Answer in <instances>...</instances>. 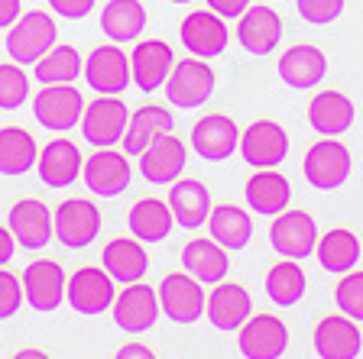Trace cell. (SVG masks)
Listing matches in <instances>:
<instances>
[{"instance_id":"d6a6232c","label":"cell","mask_w":363,"mask_h":359,"mask_svg":"<svg viewBox=\"0 0 363 359\" xmlns=\"http://www.w3.org/2000/svg\"><path fill=\"white\" fill-rule=\"evenodd\" d=\"M127 227L140 243H162V239L172 237L175 217H172V210H169V201L140 198V201H133V207L127 210Z\"/></svg>"},{"instance_id":"30bf717a","label":"cell","mask_w":363,"mask_h":359,"mask_svg":"<svg viewBox=\"0 0 363 359\" xmlns=\"http://www.w3.org/2000/svg\"><path fill=\"white\" fill-rule=\"evenodd\" d=\"M179 39L189 55L211 62L227 52L230 30H227L224 16H218L214 10H191V13H185V20L179 26Z\"/></svg>"},{"instance_id":"3957f363","label":"cell","mask_w":363,"mask_h":359,"mask_svg":"<svg viewBox=\"0 0 363 359\" xmlns=\"http://www.w3.org/2000/svg\"><path fill=\"white\" fill-rule=\"evenodd\" d=\"M59 39V26L45 10H30L10 26L7 33V55L16 65H36Z\"/></svg>"},{"instance_id":"d4e9b609","label":"cell","mask_w":363,"mask_h":359,"mask_svg":"<svg viewBox=\"0 0 363 359\" xmlns=\"http://www.w3.org/2000/svg\"><path fill=\"white\" fill-rule=\"evenodd\" d=\"M243 198H247L250 214L259 217H276L292 204V185L282 172L276 169H257L243 185Z\"/></svg>"},{"instance_id":"74e56055","label":"cell","mask_w":363,"mask_h":359,"mask_svg":"<svg viewBox=\"0 0 363 359\" xmlns=\"http://www.w3.org/2000/svg\"><path fill=\"white\" fill-rule=\"evenodd\" d=\"M33 75L39 84H75L78 75H84V62L75 45L55 42L43 59L33 65Z\"/></svg>"},{"instance_id":"4316f807","label":"cell","mask_w":363,"mask_h":359,"mask_svg":"<svg viewBox=\"0 0 363 359\" xmlns=\"http://www.w3.org/2000/svg\"><path fill=\"white\" fill-rule=\"evenodd\" d=\"M169 210L175 217V227L182 230H198V227L208 224L214 210V201H211V191L204 188V181L198 178H179L169 185Z\"/></svg>"},{"instance_id":"bcb514c9","label":"cell","mask_w":363,"mask_h":359,"mask_svg":"<svg viewBox=\"0 0 363 359\" xmlns=\"http://www.w3.org/2000/svg\"><path fill=\"white\" fill-rule=\"evenodd\" d=\"M113 359H156V353L146 343H123L121 350L113 353Z\"/></svg>"},{"instance_id":"e575fe53","label":"cell","mask_w":363,"mask_h":359,"mask_svg":"<svg viewBox=\"0 0 363 359\" xmlns=\"http://www.w3.org/2000/svg\"><path fill=\"white\" fill-rule=\"evenodd\" d=\"M101 30L111 42H136L146 30V7L140 0H107L101 10Z\"/></svg>"},{"instance_id":"ba28073f","label":"cell","mask_w":363,"mask_h":359,"mask_svg":"<svg viewBox=\"0 0 363 359\" xmlns=\"http://www.w3.org/2000/svg\"><path fill=\"white\" fill-rule=\"evenodd\" d=\"M318 237L321 233H318V224L308 210H282L269 224V246L282 259H308L318 246Z\"/></svg>"},{"instance_id":"836d02e7","label":"cell","mask_w":363,"mask_h":359,"mask_svg":"<svg viewBox=\"0 0 363 359\" xmlns=\"http://www.w3.org/2000/svg\"><path fill=\"white\" fill-rule=\"evenodd\" d=\"M208 233L214 243L227 249V253H240L253 239V217L250 207H237V204H218L208 217Z\"/></svg>"},{"instance_id":"8fae6325","label":"cell","mask_w":363,"mask_h":359,"mask_svg":"<svg viewBox=\"0 0 363 359\" xmlns=\"http://www.w3.org/2000/svg\"><path fill=\"white\" fill-rule=\"evenodd\" d=\"M111 311H113V324H117L123 334H130V337H140V334L152 330L156 321L162 317L156 288H150L146 282L123 285V292H117Z\"/></svg>"},{"instance_id":"f1b7e54d","label":"cell","mask_w":363,"mask_h":359,"mask_svg":"<svg viewBox=\"0 0 363 359\" xmlns=\"http://www.w3.org/2000/svg\"><path fill=\"white\" fill-rule=\"evenodd\" d=\"M101 266H104V272L117 285H133V282H143L146 272H150V253L130 233V237H117L107 243L104 253H101Z\"/></svg>"},{"instance_id":"ac0fdd59","label":"cell","mask_w":363,"mask_h":359,"mask_svg":"<svg viewBox=\"0 0 363 359\" xmlns=\"http://www.w3.org/2000/svg\"><path fill=\"white\" fill-rule=\"evenodd\" d=\"M84 188L94 198H117L123 195L133 181V165L127 152L117 149H98L91 159H84Z\"/></svg>"},{"instance_id":"52a82bcc","label":"cell","mask_w":363,"mask_h":359,"mask_svg":"<svg viewBox=\"0 0 363 359\" xmlns=\"http://www.w3.org/2000/svg\"><path fill=\"white\" fill-rule=\"evenodd\" d=\"M159 295V307L162 317L175 324H195L204 317V304H208V292L198 278H191L189 272H169L156 288Z\"/></svg>"},{"instance_id":"681fc988","label":"cell","mask_w":363,"mask_h":359,"mask_svg":"<svg viewBox=\"0 0 363 359\" xmlns=\"http://www.w3.org/2000/svg\"><path fill=\"white\" fill-rule=\"evenodd\" d=\"M169 4H179V7H185V4H195V0H169Z\"/></svg>"},{"instance_id":"6da1fadb","label":"cell","mask_w":363,"mask_h":359,"mask_svg":"<svg viewBox=\"0 0 363 359\" xmlns=\"http://www.w3.org/2000/svg\"><path fill=\"white\" fill-rule=\"evenodd\" d=\"M214 88H218V72L211 68L208 59H179L172 68L169 81L162 84L166 91V101L179 110H198L208 101L214 98Z\"/></svg>"},{"instance_id":"9a60e30c","label":"cell","mask_w":363,"mask_h":359,"mask_svg":"<svg viewBox=\"0 0 363 359\" xmlns=\"http://www.w3.org/2000/svg\"><path fill=\"white\" fill-rule=\"evenodd\" d=\"M175 49L166 39H136L133 52H130V75H133V88L152 94L169 81L175 68Z\"/></svg>"},{"instance_id":"4dcf8cb0","label":"cell","mask_w":363,"mask_h":359,"mask_svg":"<svg viewBox=\"0 0 363 359\" xmlns=\"http://www.w3.org/2000/svg\"><path fill=\"white\" fill-rule=\"evenodd\" d=\"M315 256H318V266L331 275H347L360 266V256H363V246H360V237L347 227H334V230L321 233L318 237V246H315Z\"/></svg>"},{"instance_id":"ee69618b","label":"cell","mask_w":363,"mask_h":359,"mask_svg":"<svg viewBox=\"0 0 363 359\" xmlns=\"http://www.w3.org/2000/svg\"><path fill=\"white\" fill-rule=\"evenodd\" d=\"M250 4H253V0H208V10H214V13L224 16V20H240L250 10Z\"/></svg>"},{"instance_id":"8992f818","label":"cell","mask_w":363,"mask_h":359,"mask_svg":"<svg viewBox=\"0 0 363 359\" xmlns=\"http://www.w3.org/2000/svg\"><path fill=\"white\" fill-rule=\"evenodd\" d=\"M113 298H117V282L104 272V266H82L68 275L65 301L82 317H98L111 311Z\"/></svg>"},{"instance_id":"277c9868","label":"cell","mask_w":363,"mask_h":359,"mask_svg":"<svg viewBox=\"0 0 363 359\" xmlns=\"http://www.w3.org/2000/svg\"><path fill=\"white\" fill-rule=\"evenodd\" d=\"M127 123H130V107L121 98L98 94L91 104H84L78 127H82V136L94 149H113V146H121Z\"/></svg>"},{"instance_id":"8d00e7d4","label":"cell","mask_w":363,"mask_h":359,"mask_svg":"<svg viewBox=\"0 0 363 359\" xmlns=\"http://www.w3.org/2000/svg\"><path fill=\"white\" fill-rule=\"evenodd\" d=\"M308 292V275L295 259H279L266 272V298L279 307H295Z\"/></svg>"},{"instance_id":"9c48e42d","label":"cell","mask_w":363,"mask_h":359,"mask_svg":"<svg viewBox=\"0 0 363 359\" xmlns=\"http://www.w3.org/2000/svg\"><path fill=\"white\" fill-rule=\"evenodd\" d=\"M55 239L65 249H88L101 233V207L88 198H68L52 214Z\"/></svg>"},{"instance_id":"d590c367","label":"cell","mask_w":363,"mask_h":359,"mask_svg":"<svg viewBox=\"0 0 363 359\" xmlns=\"http://www.w3.org/2000/svg\"><path fill=\"white\" fill-rule=\"evenodd\" d=\"M39 162V146L23 127L0 130V175H26Z\"/></svg>"},{"instance_id":"7bdbcfd3","label":"cell","mask_w":363,"mask_h":359,"mask_svg":"<svg viewBox=\"0 0 363 359\" xmlns=\"http://www.w3.org/2000/svg\"><path fill=\"white\" fill-rule=\"evenodd\" d=\"M55 16H65V20H84L91 10L98 7V0H49Z\"/></svg>"},{"instance_id":"83f0119b","label":"cell","mask_w":363,"mask_h":359,"mask_svg":"<svg viewBox=\"0 0 363 359\" xmlns=\"http://www.w3.org/2000/svg\"><path fill=\"white\" fill-rule=\"evenodd\" d=\"M172 130H175V113L169 107L143 104L130 113V123H127V133H123L121 146L130 159H140V152H146L159 136L172 133Z\"/></svg>"},{"instance_id":"484cf974","label":"cell","mask_w":363,"mask_h":359,"mask_svg":"<svg viewBox=\"0 0 363 359\" xmlns=\"http://www.w3.org/2000/svg\"><path fill=\"white\" fill-rule=\"evenodd\" d=\"M36 172L43 178L45 188H72L78 181V175L84 172V156L78 152V146L65 136L45 142L39 149Z\"/></svg>"},{"instance_id":"f35d334b","label":"cell","mask_w":363,"mask_h":359,"mask_svg":"<svg viewBox=\"0 0 363 359\" xmlns=\"http://www.w3.org/2000/svg\"><path fill=\"white\" fill-rule=\"evenodd\" d=\"M30 101V78L16 62L0 65V110H20Z\"/></svg>"},{"instance_id":"f546056e","label":"cell","mask_w":363,"mask_h":359,"mask_svg":"<svg viewBox=\"0 0 363 359\" xmlns=\"http://www.w3.org/2000/svg\"><path fill=\"white\" fill-rule=\"evenodd\" d=\"M357 120V107L344 91H318L308 104V123L318 136H344Z\"/></svg>"},{"instance_id":"d6986e66","label":"cell","mask_w":363,"mask_h":359,"mask_svg":"<svg viewBox=\"0 0 363 359\" xmlns=\"http://www.w3.org/2000/svg\"><path fill=\"white\" fill-rule=\"evenodd\" d=\"M253 314V298L243 285L237 282H218L208 292V304H204V317L214 330L220 334H237Z\"/></svg>"},{"instance_id":"cb8c5ba5","label":"cell","mask_w":363,"mask_h":359,"mask_svg":"<svg viewBox=\"0 0 363 359\" xmlns=\"http://www.w3.org/2000/svg\"><path fill=\"white\" fill-rule=\"evenodd\" d=\"M237 42L247 55L263 59V55L276 52V45L282 42V16L272 7H253L237 20Z\"/></svg>"},{"instance_id":"60d3db41","label":"cell","mask_w":363,"mask_h":359,"mask_svg":"<svg viewBox=\"0 0 363 359\" xmlns=\"http://www.w3.org/2000/svg\"><path fill=\"white\" fill-rule=\"evenodd\" d=\"M298 16L311 26H328L344 13V0H295Z\"/></svg>"},{"instance_id":"e0dca14e","label":"cell","mask_w":363,"mask_h":359,"mask_svg":"<svg viewBox=\"0 0 363 359\" xmlns=\"http://www.w3.org/2000/svg\"><path fill=\"white\" fill-rule=\"evenodd\" d=\"M68 275L55 259H39L23 272V298L39 314H52L65 301Z\"/></svg>"},{"instance_id":"c3c4849f","label":"cell","mask_w":363,"mask_h":359,"mask_svg":"<svg viewBox=\"0 0 363 359\" xmlns=\"http://www.w3.org/2000/svg\"><path fill=\"white\" fill-rule=\"evenodd\" d=\"M13 359H52L49 353H43V350H36V346H26V350H20Z\"/></svg>"},{"instance_id":"ffe728a7","label":"cell","mask_w":363,"mask_h":359,"mask_svg":"<svg viewBox=\"0 0 363 359\" xmlns=\"http://www.w3.org/2000/svg\"><path fill=\"white\" fill-rule=\"evenodd\" d=\"M140 175H143L150 185L156 188H169L172 181L182 178L185 165H189V146L179 139V136L166 133L159 136L146 152H140Z\"/></svg>"},{"instance_id":"2e32d148","label":"cell","mask_w":363,"mask_h":359,"mask_svg":"<svg viewBox=\"0 0 363 359\" xmlns=\"http://www.w3.org/2000/svg\"><path fill=\"white\" fill-rule=\"evenodd\" d=\"M237 350L243 359H282L289 350V327L276 314H250L237 330Z\"/></svg>"},{"instance_id":"4fadbf2b","label":"cell","mask_w":363,"mask_h":359,"mask_svg":"<svg viewBox=\"0 0 363 359\" xmlns=\"http://www.w3.org/2000/svg\"><path fill=\"white\" fill-rule=\"evenodd\" d=\"M84 81L94 94H111L121 98L123 91H130L133 75H130V55L123 52L117 42L98 45L94 52L84 59Z\"/></svg>"},{"instance_id":"7dc6e473","label":"cell","mask_w":363,"mask_h":359,"mask_svg":"<svg viewBox=\"0 0 363 359\" xmlns=\"http://www.w3.org/2000/svg\"><path fill=\"white\" fill-rule=\"evenodd\" d=\"M16 253V239L10 233V227H0V266H7Z\"/></svg>"},{"instance_id":"7402d4cb","label":"cell","mask_w":363,"mask_h":359,"mask_svg":"<svg viewBox=\"0 0 363 359\" xmlns=\"http://www.w3.org/2000/svg\"><path fill=\"white\" fill-rule=\"evenodd\" d=\"M7 227H10V233H13L16 246L30 249V253L49 246L52 237H55L52 210L45 207L43 201H36V198H23V201H16L13 207H10Z\"/></svg>"},{"instance_id":"7c38bea8","label":"cell","mask_w":363,"mask_h":359,"mask_svg":"<svg viewBox=\"0 0 363 359\" xmlns=\"http://www.w3.org/2000/svg\"><path fill=\"white\" fill-rule=\"evenodd\" d=\"M237 152L250 169H279L289 156V133L276 120H253L240 133Z\"/></svg>"},{"instance_id":"44dd1931","label":"cell","mask_w":363,"mask_h":359,"mask_svg":"<svg viewBox=\"0 0 363 359\" xmlns=\"http://www.w3.org/2000/svg\"><path fill=\"white\" fill-rule=\"evenodd\" d=\"M318 359H360L363 353V334L360 324L347 314L321 317L311 334Z\"/></svg>"},{"instance_id":"5b68a950","label":"cell","mask_w":363,"mask_h":359,"mask_svg":"<svg viewBox=\"0 0 363 359\" xmlns=\"http://www.w3.org/2000/svg\"><path fill=\"white\" fill-rule=\"evenodd\" d=\"M84 98L75 84H43L33 98V117L49 133H68L82 123Z\"/></svg>"},{"instance_id":"1f68e13d","label":"cell","mask_w":363,"mask_h":359,"mask_svg":"<svg viewBox=\"0 0 363 359\" xmlns=\"http://www.w3.org/2000/svg\"><path fill=\"white\" fill-rule=\"evenodd\" d=\"M182 269L208 288V285H218L227 278L230 253L214 239H189L185 249H182Z\"/></svg>"},{"instance_id":"b9f144b4","label":"cell","mask_w":363,"mask_h":359,"mask_svg":"<svg viewBox=\"0 0 363 359\" xmlns=\"http://www.w3.org/2000/svg\"><path fill=\"white\" fill-rule=\"evenodd\" d=\"M23 278L13 275L10 269H0V321L13 317L23 307Z\"/></svg>"},{"instance_id":"ab89813d","label":"cell","mask_w":363,"mask_h":359,"mask_svg":"<svg viewBox=\"0 0 363 359\" xmlns=\"http://www.w3.org/2000/svg\"><path fill=\"white\" fill-rule=\"evenodd\" d=\"M334 301H337L340 314H347L357 324H363V272L360 269L340 275L337 288H334Z\"/></svg>"},{"instance_id":"5bb4252c","label":"cell","mask_w":363,"mask_h":359,"mask_svg":"<svg viewBox=\"0 0 363 359\" xmlns=\"http://www.w3.org/2000/svg\"><path fill=\"white\" fill-rule=\"evenodd\" d=\"M240 133L243 130L227 113H204L201 120H195L189 142L204 162H227L240 149Z\"/></svg>"},{"instance_id":"7a4b0ae2","label":"cell","mask_w":363,"mask_h":359,"mask_svg":"<svg viewBox=\"0 0 363 359\" xmlns=\"http://www.w3.org/2000/svg\"><path fill=\"white\" fill-rule=\"evenodd\" d=\"M350 169H354L350 149L337 136H321L315 146H308V152L302 159L305 181L318 191H337L350 178Z\"/></svg>"},{"instance_id":"603a6c76","label":"cell","mask_w":363,"mask_h":359,"mask_svg":"<svg viewBox=\"0 0 363 359\" xmlns=\"http://www.w3.org/2000/svg\"><path fill=\"white\" fill-rule=\"evenodd\" d=\"M276 72H279L282 84H289L292 91H311V88H318V84L325 81L328 59H325V52H321L318 45L295 42L279 55Z\"/></svg>"},{"instance_id":"f6af8a7d","label":"cell","mask_w":363,"mask_h":359,"mask_svg":"<svg viewBox=\"0 0 363 359\" xmlns=\"http://www.w3.org/2000/svg\"><path fill=\"white\" fill-rule=\"evenodd\" d=\"M20 16H23L20 0H0V30H10Z\"/></svg>"}]
</instances>
